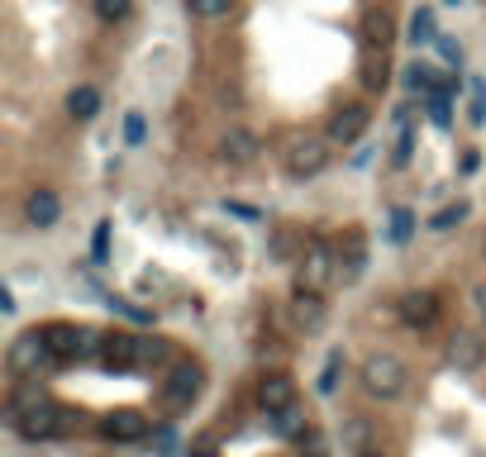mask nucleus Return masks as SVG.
<instances>
[{"mask_svg":"<svg viewBox=\"0 0 486 457\" xmlns=\"http://www.w3.org/2000/svg\"><path fill=\"white\" fill-rule=\"evenodd\" d=\"M406 381H410V371L396 353H372L363 363V386L382 400H396L400 391H406Z\"/></svg>","mask_w":486,"mask_h":457,"instance_id":"f257e3e1","label":"nucleus"},{"mask_svg":"<svg viewBox=\"0 0 486 457\" xmlns=\"http://www.w3.org/2000/svg\"><path fill=\"white\" fill-rule=\"evenodd\" d=\"M53 363H58V357H53L44 329H34V334H20L15 343H10V353H5V367L15 371V377H38V371L53 367Z\"/></svg>","mask_w":486,"mask_h":457,"instance_id":"f03ea898","label":"nucleus"},{"mask_svg":"<svg viewBox=\"0 0 486 457\" xmlns=\"http://www.w3.org/2000/svg\"><path fill=\"white\" fill-rule=\"evenodd\" d=\"M44 339H48V348H53V357H58V363H67V357H91V353H101V343H95L91 329H77V324H48Z\"/></svg>","mask_w":486,"mask_h":457,"instance_id":"7ed1b4c3","label":"nucleus"},{"mask_svg":"<svg viewBox=\"0 0 486 457\" xmlns=\"http://www.w3.org/2000/svg\"><path fill=\"white\" fill-rule=\"evenodd\" d=\"M196 396H201V367H196V363H177L172 377L158 386V400H162L168 410H186Z\"/></svg>","mask_w":486,"mask_h":457,"instance_id":"20e7f679","label":"nucleus"},{"mask_svg":"<svg viewBox=\"0 0 486 457\" xmlns=\"http://www.w3.org/2000/svg\"><path fill=\"white\" fill-rule=\"evenodd\" d=\"M319 167H325V143H319V138H291L286 172L291 176H315Z\"/></svg>","mask_w":486,"mask_h":457,"instance_id":"39448f33","label":"nucleus"},{"mask_svg":"<svg viewBox=\"0 0 486 457\" xmlns=\"http://www.w3.org/2000/svg\"><path fill=\"white\" fill-rule=\"evenodd\" d=\"M10 428L15 434H24V438H58L62 434V414L53 410V405H44V410H34V414H20V420H10Z\"/></svg>","mask_w":486,"mask_h":457,"instance_id":"423d86ee","label":"nucleus"},{"mask_svg":"<svg viewBox=\"0 0 486 457\" xmlns=\"http://www.w3.org/2000/svg\"><path fill=\"white\" fill-rule=\"evenodd\" d=\"M58 215H62V200L53 196V191H29V196H24V219H29L34 229H53L58 224Z\"/></svg>","mask_w":486,"mask_h":457,"instance_id":"0eeeda50","label":"nucleus"},{"mask_svg":"<svg viewBox=\"0 0 486 457\" xmlns=\"http://www.w3.org/2000/svg\"><path fill=\"white\" fill-rule=\"evenodd\" d=\"M258 405L268 410V414L286 410V405H296V386H291V377H282V371L262 377V381H258Z\"/></svg>","mask_w":486,"mask_h":457,"instance_id":"6e6552de","label":"nucleus"},{"mask_svg":"<svg viewBox=\"0 0 486 457\" xmlns=\"http://www.w3.org/2000/svg\"><path fill=\"white\" fill-rule=\"evenodd\" d=\"M363 129H367V110L363 105H349V110H339L334 119H329V143H358L363 138Z\"/></svg>","mask_w":486,"mask_h":457,"instance_id":"1a4fd4ad","label":"nucleus"},{"mask_svg":"<svg viewBox=\"0 0 486 457\" xmlns=\"http://www.w3.org/2000/svg\"><path fill=\"white\" fill-rule=\"evenodd\" d=\"M101 357H105L110 367L129 371V367H138V339L134 334H105L101 339Z\"/></svg>","mask_w":486,"mask_h":457,"instance_id":"9d476101","label":"nucleus"},{"mask_svg":"<svg viewBox=\"0 0 486 457\" xmlns=\"http://www.w3.org/2000/svg\"><path fill=\"white\" fill-rule=\"evenodd\" d=\"M325 282H329V248L310 243V253L301 257V286L305 290H325Z\"/></svg>","mask_w":486,"mask_h":457,"instance_id":"9b49d317","label":"nucleus"},{"mask_svg":"<svg viewBox=\"0 0 486 457\" xmlns=\"http://www.w3.org/2000/svg\"><path fill=\"white\" fill-rule=\"evenodd\" d=\"M101 434L110 443H138L148 434V420H144V414H110V420L101 424Z\"/></svg>","mask_w":486,"mask_h":457,"instance_id":"f8f14e48","label":"nucleus"},{"mask_svg":"<svg viewBox=\"0 0 486 457\" xmlns=\"http://www.w3.org/2000/svg\"><path fill=\"white\" fill-rule=\"evenodd\" d=\"M482 357H486V348H482L477 334H453V339H449V363H453L457 371L482 367Z\"/></svg>","mask_w":486,"mask_h":457,"instance_id":"ddd939ff","label":"nucleus"},{"mask_svg":"<svg viewBox=\"0 0 486 457\" xmlns=\"http://www.w3.org/2000/svg\"><path fill=\"white\" fill-rule=\"evenodd\" d=\"M400 320H406L410 329H429V324L439 320L434 296H424V290H420V296H406V300H400Z\"/></svg>","mask_w":486,"mask_h":457,"instance_id":"4468645a","label":"nucleus"},{"mask_svg":"<svg viewBox=\"0 0 486 457\" xmlns=\"http://www.w3.org/2000/svg\"><path fill=\"white\" fill-rule=\"evenodd\" d=\"M296 320H301V329H310V334H315V329L319 324H325V305H319V290H296Z\"/></svg>","mask_w":486,"mask_h":457,"instance_id":"2eb2a0df","label":"nucleus"},{"mask_svg":"<svg viewBox=\"0 0 486 457\" xmlns=\"http://www.w3.org/2000/svg\"><path fill=\"white\" fill-rule=\"evenodd\" d=\"M276 434H282V438H305V434H310V414H305L301 405L276 410Z\"/></svg>","mask_w":486,"mask_h":457,"instance_id":"dca6fc26","label":"nucleus"},{"mask_svg":"<svg viewBox=\"0 0 486 457\" xmlns=\"http://www.w3.org/2000/svg\"><path fill=\"white\" fill-rule=\"evenodd\" d=\"M339 262H343V276H358V272L367 267V248H363L358 233H349V239L339 243Z\"/></svg>","mask_w":486,"mask_h":457,"instance_id":"f3484780","label":"nucleus"},{"mask_svg":"<svg viewBox=\"0 0 486 457\" xmlns=\"http://www.w3.org/2000/svg\"><path fill=\"white\" fill-rule=\"evenodd\" d=\"M363 44L372 48V53H386V44H391V20H386V15H377V10H372V15L363 20Z\"/></svg>","mask_w":486,"mask_h":457,"instance_id":"a211bd4d","label":"nucleus"},{"mask_svg":"<svg viewBox=\"0 0 486 457\" xmlns=\"http://www.w3.org/2000/svg\"><path fill=\"white\" fill-rule=\"evenodd\" d=\"M219 148H225V158H234V162H248V158L258 152V138L248 134V129H229V134H225V143H219Z\"/></svg>","mask_w":486,"mask_h":457,"instance_id":"6ab92c4d","label":"nucleus"},{"mask_svg":"<svg viewBox=\"0 0 486 457\" xmlns=\"http://www.w3.org/2000/svg\"><path fill=\"white\" fill-rule=\"evenodd\" d=\"M67 110H72L77 119H91L95 110H101V91H95V86H72V95H67Z\"/></svg>","mask_w":486,"mask_h":457,"instance_id":"aec40b11","label":"nucleus"},{"mask_svg":"<svg viewBox=\"0 0 486 457\" xmlns=\"http://www.w3.org/2000/svg\"><path fill=\"white\" fill-rule=\"evenodd\" d=\"M406 86L415 91V95H434V67H424V62H415V67H406Z\"/></svg>","mask_w":486,"mask_h":457,"instance_id":"412c9836","label":"nucleus"},{"mask_svg":"<svg viewBox=\"0 0 486 457\" xmlns=\"http://www.w3.org/2000/svg\"><path fill=\"white\" fill-rule=\"evenodd\" d=\"M410 38H415V44H434V38H439V29H434V10H415Z\"/></svg>","mask_w":486,"mask_h":457,"instance_id":"4be33fe9","label":"nucleus"},{"mask_svg":"<svg viewBox=\"0 0 486 457\" xmlns=\"http://www.w3.org/2000/svg\"><path fill=\"white\" fill-rule=\"evenodd\" d=\"M168 363V343L162 339H138V367H158Z\"/></svg>","mask_w":486,"mask_h":457,"instance_id":"5701e85b","label":"nucleus"},{"mask_svg":"<svg viewBox=\"0 0 486 457\" xmlns=\"http://www.w3.org/2000/svg\"><path fill=\"white\" fill-rule=\"evenodd\" d=\"M410 233H415V215H410V210H391V229H386V239H391V243H406Z\"/></svg>","mask_w":486,"mask_h":457,"instance_id":"b1692460","label":"nucleus"},{"mask_svg":"<svg viewBox=\"0 0 486 457\" xmlns=\"http://www.w3.org/2000/svg\"><path fill=\"white\" fill-rule=\"evenodd\" d=\"M95 15L105 24H119V20H129V0H95Z\"/></svg>","mask_w":486,"mask_h":457,"instance_id":"393cba45","label":"nucleus"},{"mask_svg":"<svg viewBox=\"0 0 486 457\" xmlns=\"http://www.w3.org/2000/svg\"><path fill=\"white\" fill-rule=\"evenodd\" d=\"M186 5H191V15H201V20L229 15V0H186Z\"/></svg>","mask_w":486,"mask_h":457,"instance_id":"a878e982","label":"nucleus"},{"mask_svg":"<svg viewBox=\"0 0 486 457\" xmlns=\"http://www.w3.org/2000/svg\"><path fill=\"white\" fill-rule=\"evenodd\" d=\"M434 48H439V58L449 62V67L463 62V48H457V38H453V34H439V38H434Z\"/></svg>","mask_w":486,"mask_h":457,"instance_id":"bb28decb","label":"nucleus"},{"mask_svg":"<svg viewBox=\"0 0 486 457\" xmlns=\"http://www.w3.org/2000/svg\"><path fill=\"white\" fill-rule=\"evenodd\" d=\"M339 367H343V357L334 353V357H329V363H325V377H319V391H334V386H339Z\"/></svg>","mask_w":486,"mask_h":457,"instance_id":"cd10ccee","label":"nucleus"},{"mask_svg":"<svg viewBox=\"0 0 486 457\" xmlns=\"http://www.w3.org/2000/svg\"><path fill=\"white\" fill-rule=\"evenodd\" d=\"M463 215H467V205H449V210H439V215H434V229H453V224H463Z\"/></svg>","mask_w":486,"mask_h":457,"instance_id":"c85d7f7f","label":"nucleus"},{"mask_svg":"<svg viewBox=\"0 0 486 457\" xmlns=\"http://www.w3.org/2000/svg\"><path fill=\"white\" fill-rule=\"evenodd\" d=\"M124 143H144V115H124Z\"/></svg>","mask_w":486,"mask_h":457,"instance_id":"c756f323","label":"nucleus"},{"mask_svg":"<svg viewBox=\"0 0 486 457\" xmlns=\"http://www.w3.org/2000/svg\"><path fill=\"white\" fill-rule=\"evenodd\" d=\"M363 438H367V424H363V420H353V424H349V448H353V453H363Z\"/></svg>","mask_w":486,"mask_h":457,"instance_id":"7c9ffc66","label":"nucleus"},{"mask_svg":"<svg viewBox=\"0 0 486 457\" xmlns=\"http://www.w3.org/2000/svg\"><path fill=\"white\" fill-rule=\"evenodd\" d=\"M119 305V314H129L134 324H148V310H138V305H129V300H115Z\"/></svg>","mask_w":486,"mask_h":457,"instance_id":"2f4dec72","label":"nucleus"},{"mask_svg":"<svg viewBox=\"0 0 486 457\" xmlns=\"http://www.w3.org/2000/svg\"><path fill=\"white\" fill-rule=\"evenodd\" d=\"M472 300H477V310H482V320H486V282H482L477 290H472Z\"/></svg>","mask_w":486,"mask_h":457,"instance_id":"473e14b6","label":"nucleus"},{"mask_svg":"<svg viewBox=\"0 0 486 457\" xmlns=\"http://www.w3.org/2000/svg\"><path fill=\"white\" fill-rule=\"evenodd\" d=\"M358 457H382V453H372V448H363V453H358Z\"/></svg>","mask_w":486,"mask_h":457,"instance_id":"72a5a7b5","label":"nucleus"},{"mask_svg":"<svg viewBox=\"0 0 486 457\" xmlns=\"http://www.w3.org/2000/svg\"><path fill=\"white\" fill-rule=\"evenodd\" d=\"M482 257H486V233H482Z\"/></svg>","mask_w":486,"mask_h":457,"instance_id":"f704fd0d","label":"nucleus"},{"mask_svg":"<svg viewBox=\"0 0 486 457\" xmlns=\"http://www.w3.org/2000/svg\"><path fill=\"white\" fill-rule=\"evenodd\" d=\"M191 457H210V453H191Z\"/></svg>","mask_w":486,"mask_h":457,"instance_id":"c9c22d12","label":"nucleus"},{"mask_svg":"<svg viewBox=\"0 0 486 457\" xmlns=\"http://www.w3.org/2000/svg\"><path fill=\"white\" fill-rule=\"evenodd\" d=\"M301 457H315V453H301Z\"/></svg>","mask_w":486,"mask_h":457,"instance_id":"e433bc0d","label":"nucleus"},{"mask_svg":"<svg viewBox=\"0 0 486 457\" xmlns=\"http://www.w3.org/2000/svg\"><path fill=\"white\" fill-rule=\"evenodd\" d=\"M449 5H457V0H449Z\"/></svg>","mask_w":486,"mask_h":457,"instance_id":"4c0bfd02","label":"nucleus"}]
</instances>
